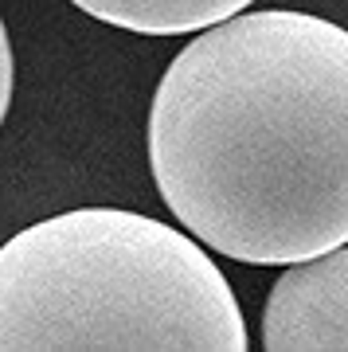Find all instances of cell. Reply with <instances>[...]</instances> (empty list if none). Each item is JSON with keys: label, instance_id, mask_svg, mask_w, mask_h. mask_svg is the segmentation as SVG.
Wrapping results in <instances>:
<instances>
[{"label": "cell", "instance_id": "cell-1", "mask_svg": "<svg viewBox=\"0 0 348 352\" xmlns=\"http://www.w3.org/2000/svg\"><path fill=\"white\" fill-rule=\"evenodd\" d=\"M149 168L188 235L235 263L348 243V32L290 8L199 28L153 90Z\"/></svg>", "mask_w": 348, "mask_h": 352}, {"label": "cell", "instance_id": "cell-4", "mask_svg": "<svg viewBox=\"0 0 348 352\" xmlns=\"http://www.w3.org/2000/svg\"><path fill=\"white\" fill-rule=\"evenodd\" d=\"M87 16L137 36H188L227 16L250 8L254 0H71Z\"/></svg>", "mask_w": 348, "mask_h": 352}, {"label": "cell", "instance_id": "cell-3", "mask_svg": "<svg viewBox=\"0 0 348 352\" xmlns=\"http://www.w3.org/2000/svg\"><path fill=\"white\" fill-rule=\"evenodd\" d=\"M262 349L348 352V247L286 263L262 314Z\"/></svg>", "mask_w": 348, "mask_h": 352}, {"label": "cell", "instance_id": "cell-5", "mask_svg": "<svg viewBox=\"0 0 348 352\" xmlns=\"http://www.w3.org/2000/svg\"><path fill=\"white\" fill-rule=\"evenodd\" d=\"M12 78H16L12 39H8L4 20H0V126H4V113H8V106H12Z\"/></svg>", "mask_w": 348, "mask_h": 352}, {"label": "cell", "instance_id": "cell-2", "mask_svg": "<svg viewBox=\"0 0 348 352\" xmlns=\"http://www.w3.org/2000/svg\"><path fill=\"white\" fill-rule=\"evenodd\" d=\"M224 270L129 208H75L0 247V352H247Z\"/></svg>", "mask_w": 348, "mask_h": 352}]
</instances>
